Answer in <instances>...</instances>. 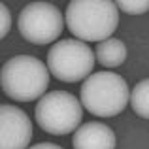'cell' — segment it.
<instances>
[{
    "label": "cell",
    "instance_id": "11",
    "mask_svg": "<svg viewBox=\"0 0 149 149\" xmlns=\"http://www.w3.org/2000/svg\"><path fill=\"white\" fill-rule=\"evenodd\" d=\"M115 4L119 10H123L125 13H130V15H142L149 11V0H119Z\"/></svg>",
    "mask_w": 149,
    "mask_h": 149
},
{
    "label": "cell",
    "instance_id": "6",
    "mask_svg": "<svg viewBox=\"0 0 149 149\" xmlns=\"http://www.w3.org/2000/svg\"><path fill=\"white\" fill-rule=\"evenodd\" d=\"M17 29L26 42L34 45L53 44L64 29L62 13L49 2H32L23 8L17 19Z\"/></svg>",
    "mask_w": 149,
    "mask_h": 149
},
{
    "label": "cell",
    "instance_id": "4",
    "mask_svg": "<svg viewBox=\"0 0 149 149\" xmlns=\"http://www.w3.org/2000/svg\"><path fill=\"white\" fill-rule=\"evenodd\" d=\"M34 117L44 132L51 136H66L81 127L83 104L66 91H51L38 100Z\"/></svg>",
    "mask_w": 149,
    "mask_h": 149
},
{
    "label": "cell",
    "instance_id": "8",
    "mask_svg": "<svg viewBox=\"0 0 149 149\" xmlns=\"http://www.w3.org/2000/svg\"><path fill=\"white\" fill-rule=\"evenodd\" d=\"M74 149H115V134L104 123L91 121L74 132Z\"/></svg>",
    "mask_w": 149,
    "mask_h": 149
},
{
    "label": "cell",
    "instance_id": "7",
    "mask_svg": "<svg viewBox=\"0 0 149 149\" xmlns=\"http://www.w3.org/2000/svg\"><path fill=\"white\" fill-rule=\"evenodd\" d=\"M32 123L21 108L2 104L0 108V149H29Z\"/></svg>",
    "mask_w": 149,
    "mask_h": 149
},
{
    "label": "cell",
    "instance_id": "1",
    "mask_svg": "<svg viewBox=\"0 0 149 149\" xmlns=\"http://www.w3.org/2000/svg\"><path fill=\"white\" fill-rule=\"evenodd\" d=\"M119 25V8L111 0H72L66 26L81 42H104Z\"/></svg>",
    "mask_w": 149,
    "mask_h": 149
},
{
    "label": "cell",
    "instance_id": "10",
    "mask_svg": "<svg viewBox=\"0 0 149 149\" xmlns=\"http://www.w3.org/2000/svg\"><path fill=\"white\" fill-rule=\"evenodd\" d=\"M130 106L134 113H138L143 119H149V77L136 83L130 93Z\"/></svg>",
    "mask_w": 149,
    "mask_h": 149
},
{
    "label": "cell",
    "instance_id": "5",
    "mask_svg": "<svg viewBox=\"0 0 149 149\" xmlns=\"http://www.w3.org/2000/svg\"><path fill=\"white\" fill-rule=\"evenodd\" d=\"M95 53L81 40H61L51 45L47 53L49 74L64 83L87 79L95 68Z\"/></svg>",
    "mask_w": 149,
    "mask_h": 149
},
{
    "label": "cell",
    "instance_id": "13",
    "mask_svg": "<svg viewBox=\"0 0 149 149\" xmlns=\"http://www.w3.org/2000/svg\"><path fill=\"white\" fill-rule=\"evenodd\" d=\"M29 149H62V147L61 146H55V143L45 142V143H36V146H32V147H29Z\"/></svg>",
    "mask_w": 149,
    "mask_h": 149
},
{
    "label": "cell",
    "instance_id": "3",
    "mask_svg": "<svg viewBox=\"0 0 149 149\" xmlns=\"http://www.w3.org/2000/svg\"><path fill=\"white\" fill-rule=\"evenodd\" d=\"M79 98L89 113L96 117H113L127 108L130 89L119 74L98 72L91 74L83 81Z\"/></svg>",
    "mask_w": 149,
    "mask_h": 149
},
{
    "label": "cell",
    "instance_id": "2",
    "mask_svg": "<svg viewBox=\"0 0 149 149\" xmlns=\"http://www.w3.org/2000/svg\"><path fill=\"white\" fill-rule=\"evenodd\" d=\"M49 68L32 55H17L0 70V85L15 102H32L44 96L49 85Z\"/></svg>",
    "mask_w": 149,
    "mask_h": 149
},
{
    "label": "cell",
    "instance_id": "12",
    "mask_svg": "<svg viewBox=\"0 0 149 149\" xmlns=\"http://www.w3.org/2000/svg\"><path fill=\"white\" fill-rule=\"evenodd\" d=\"M0 11H2V29H0V36L4 38L11 29V13H10V10H8L6 4L0 6Z\"/></svg>",
    "mask_w": 149,
    "mask_h": 149
},
{
    "label": "cell",
    "instance_id": "9",
    "mask_svg": "<svg viewBox=\"0 0 149 149\" xmlns=\"http://www.w3.org/2000/svg\"><path fill=\"white\" fill-rule=\"evenodd\" d=\"M95 57L98 58V62L106 68H115L121 66L127 58V45L119 40V38H108V40L100 42L96 45Z\"/></svg>",
    "mask_w": 149,
    "mask_h": 149
}]
</instances>
